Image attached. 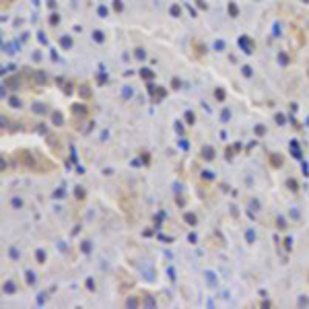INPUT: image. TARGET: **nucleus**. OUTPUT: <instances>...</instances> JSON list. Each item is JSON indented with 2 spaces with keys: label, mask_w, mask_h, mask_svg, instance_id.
<instances>
[{
  "label": "nucleus",
  "mask_w": 309,
  "mask_h": 309,
  "mask_svg": "<svg viewBox=\"0 0 309 309\" xmlns=\"http://www.w3.org/2000/svg\"><path fill=\"white\" fill-rule=\"evenodd\" d=\"M202 155H204V157H208V161H212V157H214V151L210 149V146H204V149H202Z\"/></svg>",
  "instance_id": "obj_1"
},
{
  "label": "nucleus",
  "mask_w": 309,
  "mask_h": 309,
  "mask_svg": "<svg viewBox=\"0 0 309 309\" xmlns=\"http://www.w3.org/2000/svg\"><path fill=\"white\" fill-rule=\"evenodd\" d=\"M85 116V107H81V105H76V107H72V116Z\"/></svg>",
  "instance_id": "obj_2"
},
{
  "label": "nucleus",
  "mask_w": 309,
  "mask_h": 309,
  "mask_svg": "<svg viewBox=\"0 0 309 309\" xmlns=\"http://www.w3.org/2000/svg\"><path fill=\"white\" fill-rule=\"evenodd\" d=\"M4 291H6V293H14V284L13 282H6V284H4Z\"/></svg>",
  "instance_id": "obj_3"
},
{
  "label": "nucleus",
  "mask_w": 309,
  "mask_h": 309,
  "mask_svg": "<svg viewBox=\"0 0 309 309\" xmlns=\"http://www.w3.org/2000/svg\"><path fill=\"white\" fill-rule=\"evenodd\" d=\"M13 206H14V208H21V206H23V202H21L19 198H14V200H13Z\"/></svg>",
  "instance_id": "obj_4"
},
{
  "label": "nucleus",
  "mask_w": 309,
  "mask_h": 309,
  "mask_svg": "<svg viewBox=\"0 0 309 309\" xmlns=\"http://www.w3.org/2000/svg\"><path fill=\"white\" fill-rule=\"evenodd\" d=\"M185 220H188V223H196V216H194V214H185Z\"/></svg>",
  "instance_id": "obj_5"
},
{
  "label": "nucleus",
  "mask_w": 309,
  "mask_h": 309,
  "mask_svg": "<svg viewBox=\"0 0 309 309\" xmlns=\"http://www.w3.org/2000/svg\"><path fill=\"white\" fill-rule=\"evenodd\" d=\"M46 260V254L43 252H37V262H43Z\"/></svg>",
  "instance_id": "obj_6"
},
{
  "label": "nucleus",
  "mask_w": 309,
  "mask_h": 309,
  "mask_svg": "<svg viewBox=\"0 0 309 309\" xmlns=\"http://www.w3.org/2000/svg\"><path fill=\"white\" fill-rule=\"evenodd\" d=\"M278 227H280V229H284V227H287V225H284V219H278Z\"/></svg>",
  "instance_id": "obj_7"
}]
</instances>
